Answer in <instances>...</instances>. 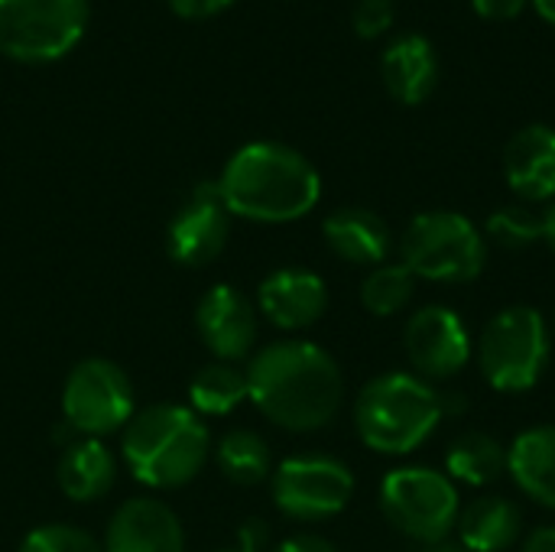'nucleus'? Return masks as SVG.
Returning <instances> with one entry per match:
<instances>
[{"label":"nucleus","instance_id":"nucleus-3","mask_svg":"<svg viewBox=\"0 0 555 552\" xmlns=\"http://www.w3.org/2000/svg\"><path fill=\"white\" fill-rule=\"evenodd\" d=\"M208 426L189 407L156 403L124 426L120 455L130 475L153 491H176L208 462Z\"/></svg>","mask_w":555,"mask_h":552},{"label":"nucleus","instance_id":"nucleus-15","mask_svg":"<svg viewBox=\"0 0 555 552\" xmlns=\"http://www.w3.org/2000/svg\"><path fill=\"white\" fill-rule=\"evenodd\" d=\"M104 552H185V534L169 504L130 498L107 524Z\"/></svg>","mask_w":555,"mask_h":552},{"label":"nucleus","instance_id":"nucleus-19","mask_svg":"<svg viewBox=\"0 0 555 552\" xmlns=\"http://www.w3.org/2000/svg\"><path fill=\"white\" fill-rule=\"evenodd\" d=\"M507 475L524 498L555 511V426H530L511 442Z\"/></svg>","mask_w":555,"mask_h":552},{"label":"nucleus","instance_id":"nucleus-28","mask_svg":"<svg viewBox=\"0 0 555 552\" xmlns=\"http://www.w3.org/2000/svg\"><path fill=\"white\" fill-rule=\"evenodd\" d=\"M393 16H397L393 0H358L351 23L361 39H377L393 26Z\"/></svg>","mask_w":555,"mask_h":552},{"label":"nucleus","instance_id":"nucleus-33","mask_svg":"<svg viewBox=\"0 0 555 552\" xmlns=\"http://www.w3.org/2000/svg\"><path fill=\"white\" fill-rule=\"evenodd\" d=\"M520 552H555V527H537L524 537Z\"/></svg>","mask_w":555,"mask_h":552},{"label":"nucleus","instance_id":"nucleus-37","mask_svg":"<svg viewBox=\"0 0 555 552\" xmlns=\"http://www.w3.org/2000/svg\"><path fill=\"white\" fill-rule=\"evenodd\" d=\"M426 552H468L462 543H452V540H442V543H433L426 547Z\"/></svg>","mask_w":555,"mask_h":552},{"label":"nucleus","instance_id":"nucleus-10","mask_svg":"<svg viewBox=\"0 0 555 552\" xmlns=\"http://www.w3.org/2000/svg\"><path fill=\"white\" fill-rule=\"evenodd\" d=\"M354 495V475L332 455H293L273 472V504L289 521L338 517Z\"/></svg>","mask_w":555,"mask_h":552},{"label":"nucleus","instance_id":"nucleus-1","mask_svg":"<svg viewBox=\"0 0 555 552\" xmlns=\"http://www.w3.org/2000/svg\"><path fill=\"white\" fill-rule=\"evenodd\" d=\"M247 400L280 429L319 433L345 403L338 361L315 342L283 338L260 348L247 364Z\"/></svg>","mask_w":555,"mask_h":552},{"label":"nucleus","instance_id":"nucleus-6","mask_svg":"<svg viewBox=\"0 0 555 552\" xmlns=\"http://www.w3.org/2000/svg\"><path fill=\"white\" fill-rule=\"evenodd\" d=\"M400 264L416 280L472 283L488 264V241L462 211H423L403 231Z\"/></svg>","mask_w":555,"mask_h":552},{"label":"nucleus","instance_id":"nucleus-7","mask_svg":"<svg viewBox=\"0 0 555 552\" xmlns=\"http://www.w3.org/2000/svg\"><path fill=\"white\" fill-rule=\"evenodd\" d=\"M377 501L384 521L397 534L423 547L449 540L462 511L459 485L446 472L429 465H403L387 472Z\"/></svg>","mask_w":555,"mask_h":552},{"label":"nucleus","instance_id":"nucleus-4","mask_svg":"<svg viewBox=\"0 0 555 552\" xmlns=\"http://www.w3.org/2000/svg\"><path fill=\"white\" fill-rule=\"evenodd\" d=\"M442 423L439 390L413 371H387L367 381L354 400L358 439L377 455H410Z\"/></svg>","mask_w":555,"mask_h":552},{"label":"nucleus","instance_id":"nucleus-38","mask_svg":"<svg viewBox=\"0 0 555 552\" xmlns=\"http://www.w3.org/2000/svg\"><path fill=\"white\" fill-rule=\"evenodd\" d=\"M553 338H555V319H553Z\"/></svg>","mask_w":555,"mask_h":552},{"label":"nucleus","instance_id":"nucleus-14","mask_svg":"<svg viewBox=\"0 0 555 552\" xmlns=\"http://www.w3.org/2000/svg\"><path fill=\"white\" fill-rule=\"evenodd\" d=\"M257 306L270 325L283 332H302L315 325L328 309V286L306 267H280L263 277Z\"/></svg>","mask_w":555,"mask_h":552},{"label":"nucleus","instance_id":"nucleus-34","mask_svg":"<svg viewBox=\"0 0 555 552\" xmlns=\"http://www.w3.org/2000/svg\"><path fill=\"white\" fill-rule=\"evenodd\" d=\"M439 407H442V420L462 416L468 410V397L462 390H439Z\"/></svg>","mask_w":555,"mask_h":552},{"label":"nucleus","instance_id":"nucleus-17","mask_svg":"<svg viewBox=\"0 0 555 552\" xmlns=\"http://www.w3.org/2000/svg\"><path fill=\"white\" fill-rule=\"evenodd\" d=\"M322 238L335 257H341L345 264H354V267H371V270L387 264V257L393 251L390 224L377 211L361 208V205L335 208L322 221Z\"/></svg>","mask_w":555,"mask_h":552},{"label":"nucleus","instance_id":"nucleus-36","mask_svg":"<svg viewBox=\"0 0 555 552\" xmlns=\"http://www.w3.org/2000/svg\"><path fill=\"white\" fill-rule=\"evenodd\" d=\"M533 3V10L550 23V26H555V0H530Z\"/></svg>","mask_w":555,"mask_h":552},{"label":"nucleus","instance_id":"nucleus-26","mask_svg":"<svg viewBox=\"0 0 555 552\" xmlns=\"http://www.w3.org/2000/svg\"><path fill=\"white\" fill-rule=\"evenodd\" d=\"M485 241L504 251H527L543 241V215L533 211L530 205H504L488 215Z\"/></svg>","mask_w":555,"mask_h":552},{"label":"nucleus","instance_id":"nucleus-35","mask_svg":"<svg viewBox=\"0 0 555 552\" xmlns=\"http://www.w3.org/2000/svg\"><path fill=\"white\" fill-rule=\"evenodd\" d=\"M543 215V244L555 254V198L540 211Z\"/></svg>","mask_w":555,"mask_h":552},{"label":"nucleus","instance_id":"nucleus-5","mask_svg":"<svg viewBox=\"0 0 555 552\" xmlns=\"http://www.w3.org/2000/svg\"><path fill=\"white\" fill-rule=\"evenodd\" d=\"M553 358V325L533 306H507L481 329L478 364L501 394L533 390Z\"/></svg>","mask_w":555,"mask_h":552},{"label":"nucleus","instance_id":"nucleus-12","mask_svg":"<svg viewBox=\"0 0 555 552\" xmlns=\"http://www.w3.org/2000/svg\"><path fill=\"white\" fill-rule=\"evenodd\" d=\"M228 231H231V211L224 208L218 185L202 182L172 215L166 228V251L182 267H205L224 251Z\"/></svg>","mask_w":555,"mask_h":552},{"label":"nucleus","instance_id":"nucleus-25","mask_svg":"<svg viewBox=\"0 0 555 552\" xmlns=\"http://www.w3.org/2000/svg\"><path fill=\"white\" fill-rule=\"evenodd\" d=\"M413 296H416V277L403 264H380L361 283V306L377 319H390L403 312L413 303Z\"/></svg>","mask_w":555,"mask_h":552},{"label":"nucleus","instance_id":"nucleus-9","mask_svg":"<svg viewBox=\"0 0 555 552\" xmlns=\"http://www.w3.org/2000/svg\"><path fill=\"white\" fill-rule=\"evenodd\" d=\"M62 416L88 439L124 429L133 420V384L127 371L107 358L78 361L62 387Z\"/></svg>","mask_w":555,"mask_h":552},{"label":"nucleus","instance_id":"nucleus-24","mask_svg":"<svg viewBox=\"0 0 555 552\" xmlns=\"http://www.w3.org/2000/svg\"><path fill=\"white\" fill-rule=\"evenodd\" d=\"M215 465L237 488H254V485H260V482H267L273 475L270 446L250 429L224 433V439L215 446Z\"/></svg>","mask_w":555,"mask_h":552},{"label":"nucleus","instance_id":"nucleus-16","mask_svg":"<svg viewBox=\"0 0 555 552\" xmlns=\"http://www.w3.org/2000/svg\"><path fill=\"white\" fill-rule=\"evenodd\" d=\"M504 179L524 205L555 198V127L527 124L504 146Z\"/></svg>","mask_w":555,"mask_h":552},{"label":"nucleus","instance_id":"nucleus-30","mask_svg":"<svg viewBox=\"0 0 555 552\" xmlns=\"http://www.w3.org/2000/svg\"><path fill=\"white\" fill-rule=\"evenodd\" d=\"M234 0H169V10L182 20H208L231 7Z\"/></svg>","mask_w":555,"mask_h":552},{"label":"nucleus","instance_id":"nucleus-13","mask_svg":"<svg viewBox=\"0 0 555 552\" xmlns=\"http://www.w3.org/2000/svg\"><path fill=\"white\" fill-rule=\"evenodd\" d=\"M195 329L218 361L234 364L257 345V309L241 290L218 283L198 299Z\"/></svg>","mask_w":555,"mask_h":552},{"label":"nucleus","instance_id":"nucleus-20","mask_svg":"<svg viewBox=\"0 0 555 552\" xmlns=\"http://www.w3.org/2000/svg\"><path fill=\"white\" fill-rule=\"evenodd\" d=\"M455 534L468 552H504L520 540L524 514L504 495H481L459 511Z\"/></svg>","mask_w":555,"mask_h":552},{"label":"nucleus","instance_id":"nucleus-29","mask_svg":"<svg viewBox=\"0 0 555 552\" xmlns=\"http://www.w3.org/2000/svg\"><path fill=\"white\" fill-rule=\"evenodd\" d=\"M530 0H472L475 13L481 20H491V23H504V20H517L524 10H527Z\"/></svg>","mask_w":555,"mask_h":552},{"label":"nucleus","instance_id":"nucleus-23","mask_svg":"<svg viewBox=\"0 0 555 552\" xmlns=\"http://www.w3.org/2000/svg\"><path fill=\"white\" fill-rule=\"evenodd\" d=\"M244 400H247V374L228 361L205 364L189 381V410L195 416H228Z\"/></svg>","mask_w":555,"mask_h":552},{"label":"nucleus","instance_id":"nucleus-22","mask_svg":"<svg viewBox=\"0 0 555 552\" xmlns=\"http://www.w3.org/2000/svg\"><path fill=\"white\" fill-rule=\"evenodd\" d=\"M446 475L455 485L488 488L507 475V446L491 433H462L446 452Z\"/></svg>","mask_w":555,"mask_h":552},{"label":"nucleus","instance_id":"nucleus-2","mask_svg":"<svg viewBox=\"0 0 555 552\" xmlns=\"http://www.w3.org/2000/svg\"><path fill=\"white\" fill-rule=\"evenodd\" d=\"M234 218L257 224H289L306 218L322 198L319 169L293 146L257 140L241 146L215 182Z\"/></svg>","mask_w":555,"mask_h":552},{"label":"nucleus","instance_id":"nucleus-8","mask_svg":"<svg viewBox=\"0 0 555 552\" xmlns=\"http://www.w3.org/2000/svg\"><path fill=\"white\" fill-rule=\"evenodd\" d=\"M88 0H0V52L16 62H55L88 29Z\"/></svg>","mask_w":555,"mask_h":552},{"label":"nucleus","instance_id":"nucleus-27","mask_svg":"<svg viewBox=\"0 0 555 552\" xmlns=\"http://www.w3.org/2000/svg\"><path fill=\"white\" fill-rule=\"evenodd\" d=\"M16 552H104V547L78 527L46 524L29 530Z\"/></svg>","mask_w":555,"mask_h":552},{"label":"nucleus","instance_id":"nucleus-32","mask_svg":"<svg viewBox=\"0 0 555 552\" xmlns=\"http://www.w3.org/2000/svg\"><path fill=\"white\" fill-rule=\"evenodd\" d=\"M263 537H267V530H263L257 521H250V524L241 530V540H237V547H224V550H215V552H260Z\"/></svg>","mask_w":555,"mask_h":552},{"label":"nucleus","instance_id":"nucleus-21","mask_svg":"<svg viewBox=\"0 0 555 552\" xmlns=\"http://www.w3.org/2000/svg\"><path fill=\"white\" fill-rule=\"evenodd\" d=\"M114 478H117V462L101 439L68 442L55 468L59 491L75 504H91L104 498L114 488Z\"/></svg>","mask_w":555,"mask_h":552},{"label":"nucleus","instance_id":"nucleus-31","mask_svg":"<svg viewBox=\"0 0 555 552\" xmlns=\"http://www.w3.org/2000/svg\"><path fill=\"white\" fill-rule=\"evenodd\" d=\"M276 552H338L335 550V543H328L325 537H319V534H293V537H286Z\"/></svg>","mask_w":555,"mask_h":552},{"label":"nucleus","instance_id":"nucleus-11","mask_svg":"<svg viewBox=\"0 0 555 552\" xmlns=\"http://www.w3.org/2000/svg\"><path fill=\"white\" fill-rule=\"evenodd\" d=\"M403 351L413 374L433 384V381L459 377L475 355V342L465 319L455 309L442 303H429L406 319Z\"/></svg>","mask_w":555,"mask_h":552},{"label":"nucleus","instance_id":"nucleus-18","mask_svg":"<svg viewBox=\"0 0 555 552\" xmlns=\"http://www.w3.org/2000/svg\"><path fill=\"white\" fill-rule=\"evenodd\" d=\"M380 75L393 101L416 107L433 98L439 85V55L423 33L397 36L380 59Z\"/></svg>","mask_w":555,"mask_h":552}]
</instances>
